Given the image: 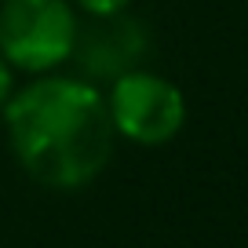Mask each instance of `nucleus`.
<instances>
[{"label": "nucleus", "mask_w": 248, "mask_h": 248, "mask_svg": "<svg viewBox=\"0 0 248 248\" xmlns=\"http://www.w3.org/2000/svg\"><path fill=\"white\" fill-rule=\"evenodd\" d=\"M142 55H146V30L128 11L88 18V26L77 30V44H73V59L80 62V73L106 80H117L121 73L135 70Z\"/></svg>", "instance_id": "nucleus-4"}, {"label": "nucleus", "mask_w": 248, "mask_h": 248, "mask_svg": "<svg viewBox=\"0 0 248 248\" xmlns=\"http://www.w3.org/2000/svg\"><path fill=\"white\" fill-rule=\"evenodd\" d=\"M4 132L18 168L47 190H84L113 161L117 128L106 92L84 77L40 73L4 102Z\"/></svg>", "instance_id": "nucleus-1"}, {"label": "nucleus", "mask_w": 248, "mask_h": 248, "mask_svg": "<svg viewBox=\"0 0 248 248\" xmlns=\"http://www.w3.org/2000/svg\"><path fill=\"white\" fill-rule=\"evenodd\" d=\"M80 18L70 0H0V55L11 70L55 73L73 59Z\"/></svg>", "instance_id": "nucleus-2"}, {"label": "nucleus", "mask_w": 248, "mask_h": 248, "mask_svg": "<svg viewBox=\"0 0 248 248\" xmlns=\"http://www.w3.org/2000/svg\"><path fill=\"white\" fill-rule=\"evenodd\" d=\"M11 92H15V70H11V62L0 55V106L11 99Z\"/></svg>", "instance_id": "nucleus-6"}, {"label": "nucleus", "mask_w": 248, "mask_h": 248, "mask_svg": "<svg viewBox=\"0 0 248 248\" xmlns=\"http://www.w3.org/2000/svg\"><path fill=\"white\" fill-rule=\"evenodd\" d=\"M106 106L117 139H128L135 146H164L186 124V95L179 92V84L142 66L109 80Z\"/></svg>", "instance_id": "nucleus-3"}, {"label": "nucleus", "mask_w": 248, "mask_h": 248, "mask_svg": "<svg viewBox=\"0 0 248 248\" xmlns=\"http://www.w3.org/2000/svg\"><path fill=\"white\" fill-rule=\"evenodd\" d=\"M77 11H84L88 18H106V15H121L132 8V0H70Z\"/></svg>", "instance_id": "nucleus-5"}]
</instances>
